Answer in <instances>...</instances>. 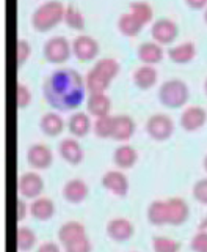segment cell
I'll list each match as a JSON object with an SVG mask.
<instances>
[{"instance_id": "obj_32", "label": "cell", "mask_w": 207, "mask_h": 252, "mask_svg": "<svg viewBox=\"0 0 207 252\" xmlns=\"http://www.w3.org/2000/svg\"><path fill=\"white\" fill-rule=\"evenodd\" d=\"M113 117L115 115H105L99 117L93 123V132L99 139H110L113 136Z\"/></svg>"}, {"instance_id": "obj_37", "label": "cell", "mask_w": 207, "mask_h": 252, "mask_svg": "<svg viewBox=\"0 0 207 252\" xmlns=\"http://www.w3.org/2000/svg\"><path fill=\"white\" fill-rule=\"evenodd\" d=\"M193 197L198 203L201 205H207V178H201L198 180L193 185Z\"/></svg>"}, {"instance_id": "obj_20", "label": "cell", "mask_w": 207, "mask_h": 252, "mask_svg": "<svg viewBox=\"0 0 207 252\" xmlns=\"http://www.w3.org/2000/svg\"><path fill=\"white\" fill-rule=\"evenodd\" d=\"M86 110L88 114L93 117H105L110 115V110H111V99L107 93H94L90 94L86 98Z\"/></svg>"}, {"instance_id": "obj_43", "label": "cell", "mask_w": 207, "mask_h": 252, "mask_svg": "<svg viewBox=\"0 0 207 252\" xmlns=\"http://www.w3.org/2000/svg\"><path fill=\"white\" fill-rule=\"evenodd\" d=\"M203 167H204V170L207 172V155L204 156V159H203Z\"/></svg>"}, {"instance_id": "obj_18", "label": "cell", "mask_w": 207, "mask_h": 252, "mask_svg": "<svg viewBox=\"0 0 207 252\" xmlns=\"http://www.w3.org/2000/svg\"><path fill=\"white\" fill-rule=\"evenodd\" d=\"M58 153L60 156L71 165H78L83 161V148L78 142L73 137L63 139L58 145Z\"/></svg>"}, {"instance_id": "obj_29", "label": "cell", "mask_w": 207, "mask_h": 252, "mask_svg": "<svg viewBox=\"0 0 207 252\" xmlns=\"http://www.w3.org/2000/svg\"><path fill=\"white\" fill-rule=\"evenodd\" d=\"M129 11L143 24V26H148L149 22H153L154 10L148 2H143V0H135V2H132L129 5Z\"/></svg>"}, {"instance_id": "obj_7", "label": "cell", "mask_w": 207, "mask_h": 252, "mask_svg": "<svg viewBox=\"0 0 207 252\" xmlns=\"http://www.w3.org/2000/svg\"><path fill=\"white\" fill-rule=\"evenodd\" d=\"M179 35L178 24L170 18H160L153 22L151 26V38L153 41L158 43L160 46H168L176 41Z\"/></svg>"}, {"instance_id": "obj_22", "label": "cell", "mask_w": 207, "mask_h": 252, "mask_svg": "<svg viewBox=\"0 0 207 252\" xmlns=\"http://www.w3.org/2000/svg\"><path fill=\"white\" fill-rule=\"evenodd\" d=\"M133 84L138 87L140 90H149L157 84L158 81V73L155 66L151 65H141L133 71Z\"/></svg>"}, {"instance_id": "obj_41", "label": "cell", "mask_w": 207, "mask_h": 252, "mask_svg": "<svg viewBox=\"0 0 207 252\" xmlns=\"http://www.w3.org/2000/svg\"><path fill=\"white\" fill-rule=\"evenodd\" d=\"M16 211H18V220H22V219H26L27 211H30V208H28V205L21 199L16 203Z\"/></svg>"}, {"instance_id": "obj_3", "label": "cell", "mask_w": 207, "mask_h": 252, "mask_svg": "<svg viewBox=\"0 0 207 252\" xmlns=\"http://www.w3.org/2000/svg\"><path fill=\"white\" fill-rule=\"evenodd\" d=\"M66 6L60 0H46L31 14V26L39 33H46L65 22Z\"/></svg>"}, {"instance_id": "obj_12", "label": "cell", "mask_w": 207, "mask_h": 252, "mask_svg": "<svg viewBox=\"0 0 207 252\" xmlns=\"http://www.w3.org/2000/svg\"><path fill=\"white\" fill-rule=\"evenodd\" d=\"M102 186L116 197H126L129 192V180L121 170H108L101 178Z\"/></svg>"}, {"instance_id": "obj_16", "label": "cell", "mask_w": 207, "mask_h": 252, "mask_svg": "<svg viewBox=\"0 0 207 252\" xmlns=\"http://www.w3.org/2000/svg\"><path fill=\"white\" fill-rule=\"evenodd\" d=\"M137 57L143 65L154 66L165 59L163 46L155 41H145L137 47Z\"/></svg>"}, {"instance_id": "obj_24", "label": "cell", "mask_w": 207, "mask_h": 252, "mask_svg": "<svg viewBox=\"0 0 207 252\" xmlns=\"http://www.w3.org/2000/svg\"><path fill=\"white\" fill-rule=\"evenodd\" d=\"M138 161V152L132 145L123 144L113 152V162L118 169H132Z\"/></svg>"}, {"instance_id": "obj_30", "label": "cell", "mask_w": 207, "mask_h": 252, "mask_svg": "<svg viewBox=\"0 0 207 252\" xmlns=\"http://www.w3.org/2000/svg\"><path fill=\"white\" fill-rule=\"evenodd\" d=\"M65 24L69 29L82 32L86 27V19L76 5H68L65 11Z\"/></svg>"}, {"instance_id": "obj_5", "label": "cell", "mask_w": 207, "mask_h": 252, "mask_svg": "<svg viewBox=\"0 0 207 252\" xmlns=\"http://www.w3.org/2000/svg\"><path fill=\"white\" fill-rule=\"evenodd\" d=\"M73 54V44L65 36H52L43 46L44 59L52 65H61L69 60Z\"/></svg>"}, {"instance_id": "obj_17", "label": "cell", "mask_w": 207, "mask_h": 252, "mask_svg": "<svg viewBox=\"0 0 207 252\" xmlns=\"http://www.w3.org/2000/svg\"><path fill=\"white\" fill-rule=\"evenodd\" d=\"M135 131H137V123L130 115L121 114L113 117V136L111 139L118 142H127L132 139Z\"/></svg>"}, {"instance_id": "obj_11", "label": "cell", "mask_w": 207, "mask_h": 252, "mask_svg": "<svg viewBox=\"0 0 207 252\" xmlns=\"http://www.w3.org/2000/svg\"><path fill=\"white\" fill-rule=\"evenodd\" d=\"M27 161L35 170H46L53 162V153L46 144H33L27 152Z\"/></svg>"}, {"instance_id": "obj_39", "label": "cell", "mask_w": 207, "mask_h": 252, "mask_svg": "<svg viewBox=\"0 0 207 252\" xmlns=\"http://www.w3.org/2000/svg\"><path fill=\"white\" fill-rule=\"evenodd\" d=\"M36 252H61V248L53 241H44L38 246Z\"/></svg>"}, {"instance_id": "obj_19", "label": "cell", "mask_w": 207, "mask_h": 252, "mask_svg": "<svg viewBox=\"0 0 207 252\" xmlns=\"http://www.w3.org/2000/svg\"><path fill=\"white\" fill-rule=\"evenodd\" d=\"M168 57L176 65H187L196 57V44L193 41H184L168 49Z\"/></svg>"}, {"instance_id": "obj_10", "label": "cell", "mask_w": 207, "mask_h": 252, "mask_svg": "<svg viewBox=\"0 0 207 252\" xmlns=\"http://www.w3.org/2000/svg\"><path fill=\"white\" fill-rule=\"evenodd\" d=\"M107 235L110 240H113L116 243H126L129 241L133 233H135V227L127 218H111L107 222Z\"/></svg>"}, {"instance_id": "obj_8", "label": "cell", "mask_w": 207, "mask_h": 252, "mask_svg": "<svg viewBox=\"0 0 207 252\" xmlns=\"http://www.w3.org/2000/svg\"><path fill=\"white\" fill-rule=\"evenodd\" d=\"M44 191V181L43 177L38 172H26L19 178V194L24 199L35 200L41 197Z\"/></svg>"}, {"instance_id": "obj_1", "label": "cell", "mask_w": 207, "mask_h": 252, "mask_svg": "<svg viewBox=\"0 0 207 252\" xmlns=\"http://www.w3.org/2000/svg\"><path fill=\"white\" fill-rule=\"evenodd\" d=\"M86 92L85 77L73 68L55 69L43 82L44 99L58 112L78 109L86 101Z\"/></svg>"}, {"instance_id": "obj_34", "label": "cell", "mask_w": 207, "mask_h": 252, "mask_svg": "<svg viewBox=\"0 0 207 252\" xmlns=\"http://www.w3.org/2000/svg\"><path fill=\"white\" fill-rule=\"evenodd\" d=\"M65 252H91L93 251V243L88 238V235L82 236V238H77L76 241L66 244Z\"/></svg>"}, {"instance_id": "obj_4", "label": "cell", "mask_w": 207, "mask_h": 252, "mask_svg": "<svg viewBox=\"0 0 207 252\" xmlns=\"http://www.w3.org/2000/svg\"><path fill=\"white\" fill-rule=\"evenodd\" d=\"M190 99L188 85L181 79H168L158 89V101L168 109L184 107Z\"/></svg>"}, {"instance_id": "obj_44", "label": "cell", "mask_w": 207, "mask_h": 252, "mask_svg": "<svg viewBox=\"0 0 207 252\" xmlns=\"http://www.w3.org/2000/svg\"><path fill=\"white\" fill-rule=\"evenodd\" d=\"M203 19H204V22H206V26H207V8L204 10V14H203Z\"/></svg>"}, {"instance_id": "obj_33", "label": "cell", "mask_w": 207, "mask_h": 252, "mask_svg": "<svg viewBox=\"0 0 207 252\" xmlns=\"http://www.w3.org/2000/svg\"><path fill=\"white\" fill-rule=\"evenodd\" d=\"M181 243L170 238V236L157 235L153 238V251L154 252H179Z\"/></svg>"}, {"instance_id": "obj_25", "label": "cell", "mask_w": 207, "mask_h": 252, "mask_svg": "<svg viewBox=\"0 0 207 252\" xmlns=\"http://www.w3.org/2000/svg\"><path fill=\"white\" fill-rule=\"evenodd\" d=\"M116 26H118L119 33H121L123 36H126V38H135V36H138L141 33L143 27H145L130 11L123 13L121 16H119Z\"/></svg>"}, {"instance_id": "obj_9", "label": "cell", "mask_w": 207, "mask_h": 252, "mask_svg": "<svg viewBox=\"0 0 207 252\" xmlns=\"http://www.w3.org/2000/svg\"><path fill=\"white\" fill-rule=\"evenodd\" d=\"M71 44H73V54L80 62H91L99 54V43L88 35H78Z\"/></svg>"}, {"instance_id": "obj_42", "label": "cell", "mask_w": 207, "mask_h": 252, "mask_svg": "<svg viewBox=\"0 0 207 252\" xmlns=\"http://www.w3.org/2000/svg\"><path fill=\"white\" fill-rule=\"evenodd\" d=\"M198 230L207 232V215L201 219V222H200V227H198Z\"/></svg>"}, {"instance_id": "obj_35", "label": "cell", "mask_w": 207, "mask_h": 252, "mask_svg": "<svg viewBox=\"0 0 207 252\" xmlns=\"http://www.w3.org/2000/svg\"><path fill=\"white\" fill-rule=\"evenodd\" d=\"M31 55V44L27 39L21 38L18 44H16V60H18V66L26 65V62L30 59Z\"/></svg>"}, {"instance_id": "obj_46", "label": "cell", "mask_w": 207, "mask_h": 252, "mask_svg": "<svg viewBox=\"0 0 207 252\" xmlns=\"http://www.w3.org/2000/svg\"><path fill=\"white\" fill-rule=\"evenodd\" d=\"M132 252H135V251H132Z\"/></svg>"}, {"instance_id": "obj_31", "label": "cell", "mask_w": 207, "mask_h": 252, "mask_svg": "<svg viewBox=\"0 0 207 252\" xmlns=\"http://www.w3.org/2000/svg\"><path fill=\"white\" fill-rule=\"evenodd\" d=\"M38 243L36 233L31 230L30 227H19L18 228V235H16V244H18V249L22 252H27L30 249H33Z\"/></svg>"}, {"instance_id": "obj_38", "label": "cell", "mask_w": 207, "mask_h": 252, "mask_svg": "<svg viewBox=\"0 0 207 252\" xmlns=\"http://www.w3.org/2000/svg\"><path fill=\"white\" fill-rule=\"evenodd\" d=\"M190 248L193 252H207V232L198 230L190 241Z\"/></svg>"}, {"instance_id": "obj_40", "label": "cell", "mask_w": 207, "mask_h": 252, "mask_svg": "<svg viewBox=\"0 0 207 252\" xmlns=\"http://www.w3.org/2000/svg\"><path fill=\"white\" fill-rule=\"evenodd\" d=\"M184 2L193 11H201L207 8V0H184Z\"/></svg>"}, {"instance_id": "obj_13", "label": "cell", "mask_w": 207, "mask_h": 252, "mask_svg": "<svg viewBox=\"0 0 207 252\" xmlns=\"http://www.w3.org/2000/svg\"><path fill=\"white\" fill-rule=\"evenodd\" d=\"M207 122V112L201 106H188L181 114V126L187 132L200 131Z\"/></svg>"}, {"instance_id": "obj_28", "label": "cell", "mask_w": 207, "mask_h": 252, "mask_svg": "<svg viewBox=\"0 0 207 252\" xmlns=\"http://www.w3.org/2000/svg\"><path fill=\"white\" fill-rule=\"evenodd\" d=\"M31 216L38 220H49L55 215V203L49 197H38L30 205Z\"/></svg>"}, {"instance_id": "obj_2", "label": "cell", "mask_w": 207, "mask_h": 252, "mask_svg": "<svg viewBox=\"0 0 207 252\" xmlns=\"http://www.w3.org/2000/svg\"><path fill=\"white\" fill-rule=\"evenodd\" d=\"M119 71H121V65H119V62L116 59L113 57L99 59L85 76L86 90L90 92V94L105 93L110 84L119 74Z\"/></svg>"}, {"instance_id": "obj_45", "label": "cell", "mask_w": 207, "mask_h": 252, "mask_svg": "<svg viewBox=\"0 0 207 252\" xmlns=\"http://www.w3.org/2000/svg\"><path fill=\"white\" fill-rule=\"evenodd\" d=\"M204 93H206V96H207V79L204 81Z\"/></svg>"}, {"instance_id": "obj_15", "label": "cell", "mask_w": 207, "mask_h": 252, "mask_svg": "<svg viewBox=\"0 0 207 252\" xmlns=\"http://www.w3.org/2000/svg\"><path fill=\"white\" fill-rule=\"evenodd\" d=\"M166 210H168V224L170 225H182L187 222L190 216L188 203L181 197H171L166 200Z\"/></svg>"}, {"instance_id": "obj_21", "label": "cell", "mask_w": 207, "mask_h": 252, "mask_svg": "<svg viewBox=\"0 0 207 252\" xmlns=\"http://www.w3.org/2000/svg\"><path fill=\"white\" fill-rule=\"evenodd\" d=\"M68 129H69V132L73 134L74 137H78V139L88 136L90 131L93 129L90 114H86V112H74L73 115L69 117V120H68Z\"/></svg>"}, {"instance_id": "obj_26", "label": "cell", "mask_w": 207, "mask_h": 252, "mask_svg": "<svg viewBox=\"0 0 207 252\" xmlns=\"http://www.w3.org/2000/svg\"><path fill=\"white\" fill-rule=\"evenodd\" d=\"M86 235V228L82 222H78V220H68L65 222L58 230V240L63 246H66V244L76 241L77 238H82V236Z\"/></svg>"}, {"instance_id": "obj_23", "label": "cell", "mask_w": 207, "mask_h": 252, "mask_svg": "<svg viewBox=\"0 0 207 252\" xmlns=\"http://www.w3.org/2000/svg\"><path fill=\"white\" fill-rule=\"evenodd\" d=\"M39 129H41L46 136L57 137L65 131V120L57 112H46L41 120H39Z\"/></svg>"}, {"instance_id": "obj_27", "label": "cell", "mask_w": 207, "mask_h": 252, "mask_svg": "<svg viewBox=\"0 0 207 252\" xmlns=\"http://www.w3.org/2000/svg\"><path fill=\"white\" fill-rule=\"evenodd\" d=\"M146 218L151 225L162 227L168 224V210H166V200H153L146 210Z\"/></svg>"}, {"instance_id": "obj_36", "label": "cell", "mask_w": 207, "mask_h": 252, "mask_svg": "<svg viewBox=\"0 0 207 252\" xmlns=\"http://www.w3.org/2000/svg\"><path fill=\"white\" fill-rule=\"evenodd\" d=\"M16 101H18L19 109H26L31 102V90L26 84H18L16 87Z\"/></svg>"}, {"instance_id": "obj_6", "label": "cell", "mask_w": 207, "mask_h": 252, "mask_svg": "<svg viewBox=\"0 0 207 252\" xmlns=\"http://www.w3.org/2000/svg\"><path fill=\"white\" fill-rule=\"evenodd\" d=\"M148 136L155 142L168 140L174 132V122L166 114H154L146 120Z\"/></svg>"}, {"instance_id": "obj_14", "label": "cell", "mask_w": 207, "mask_h": 252, "mask_svg": "<svg viewBox=\"0 0 207 252\" xmlns=\"http://www.w3.org/2000/svg\"><path fill=\"white\" fill-rule=\"evenodd\" d=\"M61 192H63V199H65L66 202L73 203V205H78L88 197L90 188H88V185H86L85 180L73 178V180L66 181Z\"/></svg>"}]
</instances>
